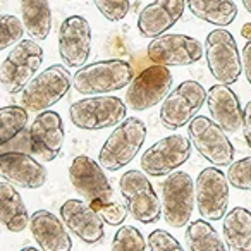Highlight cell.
<instances>
[{"label":"cell","instance_id":"e575fe53","mask_svg":"<svg viewBox=\"0 0 251 251\" xmlns=\"http://www.w3.org/2000/svg\"><path fill=\"white\" fill-rule=\"evenodd\" d=\"M243 136L246 145L251 148V100L243 108Z\"/></svg>","mask_w":251,"mask_h":251},{"label":"cell","instance_id":"ffe728a7","mask_svg":"<svg viewBox=\"0 0 251 251\" xmlns=\"http://www.w3.org/2000/svg\"><path fill=\"white\" fill-rule=\"evenodd\" d=\"M186 9V0H151L138 16V31L145 38L165 35L177 25Z\"/></svg>","mask_w":251,"mask_h":251},{"label":"cell","instance_id":"f1b7e54d","mask_svg":"<svg viewBox=\"0 0 251 251\" xmlns=\"http://www.w3.org/2000/svg\"><path fill=\"white\" fill-rule=\"evenodd\" d=\"M110 250L114 251H145L148 250V243H145L143 234L134 226H122L114 234Z\"/></svg>","mask_w":251,"mask_h":251},{"label":"cell","instance_id":"7c38bea8","mask_svg":"<svg viewBox=\"0 0 251 251\" xmlns=\"http://www.w3.org/2000/svg\"><path fill=\"white\" fill-rule=\"evenodd\" d=\"M193 151L191 140L182 134H171L155 141L141 155V169L151 177H164L177 171L189 160Z\"/></svg>","mask_w":251,"mask_h":251},{"label":"cell","instance_id":"2e32d148","mask_svg":"<svg viewBox=\"0 0 251 251\" xmlns=\"http://www.w3.org/2000/svg\"><path fill=\"white\" fill-rule=\"evenodd\" d=\"M105 169L100 162L79 155L71 162L69 167V181L76 193L88 203L95 201H112V184L108 181Z\"/></svg>","mask_w":251,"mask_h":251},{"label":"cell","instance_id":"8d00e7d4","mask_svg":"<svg viewBox=\"0 0 251 251\" xmlns=\"http://www.w3.org/2000/svg\"><path fill=\"white\" fill-rule=\"evenodd\" d=\"M241 36L244 40H251V23H244V26L241 28Z\"/></svg>","mask_w":251,"mask_h":251},{"label":"cell","instance_id":"d6986e66","mask_svg":"<svg viewBox=\"0 0 251 251\" xmlns=\"http://www.w3.org/2000/svg\"><path fill=\"white\" fill-rule=\"evenodd\" d=\"M0 176L23 189H38L47 182V169L35 157L21 151H4L0 155Z\"/></svg>","mask_w":251,"mask_h":251},{"label":"cell","instance_id":"836d02e7","mask_svg":"<svg viewBox=\"0 0 251 251\" xmlns=\"http://www.w3.org/2000/svg\"><path fill=\"white\" fill-rule=\"evenodd\" d=\"M147 243H148V250H151V251H181V250H184V248L181 246V243L164 229H155L153 232H150Z\"/></svg>","mask_w":251,"mask_h":251},{"label":"cell","instance_id":"cb8c5ba5","mask_svg":"<svg viewBox=\"0 0 251 251\" xmlns=\"http://www.w3.org/2000/svg\"><path fill=\"white\" fill-rule=\"evenodd\" d=\"M222 234L230 251H251V212L236 206L222 220Z\"/></svg>","mask_w":251,"mask_h":251},{"label":"cell","instance_id":"ac0fdd59","mask_svg":"<svg viewBox=\"0 0 251 251\" xmlns=\"http://www.w3.org/2000/svg\"><path fill=\"white\" fill-rule=\"evenodd\" d=\"M60 217L64 224L77 239L86 244H97L103 239V219L97 213V210L86 200L71 198L60 206Z\"/></svg>","mask_w":251,"mask_h":251},{"label":"cell","instance_id":"484cf974","mask_svg":"<svg viewBox=\"0 0 251 251\" xmlns=\"http://www.w3.org/2000/svg\"><path fill=\"white\" fill-rule=\"evenodd\" d=\"M21 19L26 31L36 42L47 40L52 31V11L49 0H21Z\"/></svg>","mask_w":251,"mask_h":251},{"label":"cell","instance_id":"9a60e30c","mask_svg":"<svg viewBox=\"0 0 251 251\" xmlns=\"http://www.w3.org/2000/svg\"><path fill=\"white\" fill-rule=\"evenodd\" d=\"M57 47L69 69H81L91 53V26L83 16H69L57 31Z\"/></svg>","mask_w":251,"mask_h":251},{"label":"cell","instance_id":"f35d334b","mask_svg":"<svg viewBox=\"0 0 251 251\" xmlns=\"http://www.w3.org/2000/svg\"><path fill=\"white\" fill-rule=\"evenodd\" d=\"M23 250H25V251H38V250H42V248H33V246H26V248H23Z\"/></svg>","mask_w":251,"mask_h":251},{"label":"cell","instance_id":"d590c367","mask_svg":"<svg viewBox=\"0 0 251 251\" xmlns=\"http://www.w3.org/2000/svg\"><path fill=\"white\" fill-rule=\"evenodd\" d=\"M241 57H243V73L251 86V40H248V43L244 45Z\"/></svg>","mask_w":251,"mask_h":251},{"label":"cell","instance_id":"ba28073f","mask_svg":"<svg viewBox=\"0 0 251 251\" xmlns=\"http://www.w3.org/2000/svg\"><path fill=\"white\" fill-rule=\"evenodd\" d=\"M205 59L210 74L220 84H232L239 79L243 71V57L232 33L217 28L206 35Z\"/></svg>","mask_w":251,"mask_h":251},{"label":"cell","instance_id":"9c48e42d","mask_svg":"<svg viewBox=\"0 0 251 251\" xmlns=\"http://www.w3.org/2000/svg\"><path fill=\"white\" fill-rule=\"evenodd\" d=\"M188 138L200 155L208 164L217 167H227L234 162V147L227 133L213 119L196 115L188 124Z\"/></svg>","mask_w":251,"mask_h":251},{"label":"cell","instance_id":"e0dca14e","mask_svg":"<svg viewBox=\"0 0 251 251\" xmlns=\"http://www.w3.org/2000/svg\"><path fill=\"white\" fill-rule=\"evenodd\" d=\"M31 148L43 162H52L59 157L64 147V121L57 112H40L29 126Z\"/></svg>","mask_w":251,"mask_h":251},{"label":"cell","instance_id":"6da1fadb","mask_svg":"<svg viewBox=\"0 0 251 251\" xmlns=\"http://www.w3.org/2000/svg\"><path fill=\"white\" fill-rule=\"evenodd\" d=\"M147 140V124L138 117H126L115 126L98 153V162L108 172L129 165Z\"/></svg>","mask_w":251,"mask_h":251},{"label":"cell","instance_id":"30bf717a","mask_svg":"<svg viewBox=\"0 0 251 251\" xmlns=\"http://www.w3.org/2000/svg\"><path fill=\"white\" fill-rule=\"evenodd\" d=\"M172 73L165 66L153 64L143 69L126 90V105L131 110L145 112L157 107L172 91Z\"/></svg>","mask_w":251,"mask_h":251},{"label":"cell","instance_id":"d6a6232c","mask_svg":"<svg viewBox=\"0 0 251 251\" xmlns=\"http://www.w3.org/2000/svg\"><path fill=\"white\" fill-rule=\"evenodd\" d=\"M95 7L107 21L117 23L122 21L129 14V0H93Z\"/></svg>","mask_w":251,"mask_h":251},{"label":"cell","instance_id":"7402d4cb","mask_svg":"<svg viewBox=\"0 0 251 251\" xmlns=\"http://www.w3.org/2000/svg\"><path fill=\"white\" fill-rule=\"evenodd\" d=\"M29 229L35 243L43 251L73 250V239L67 232V226L49 210H36L29 220Z\"/></svg>","mask_w":251,"mask_h":251},{"label":"cell","instance_id":"7a4b0ae2","mask_svg":"<svg viewBox=\"0 0 251 251\" xmlns=\"http://www.w3.org/2000/svg\"><path fill=\"white\" fill-rule=\"evenodd\" d=\"M134 79L133 67L121 59L97 60L83 66L73 76V88L79 95H107L122 90Z\"/></svg>","mask_w":251,"mask_h":251},{"label":"cell","instance_id":"5b68a950","mask_svg":"<svg viewBox=\"0 0 251 251\" xmlns=\"http://www.w3.org/2000/svg\"><path fill=\"white\" fill-rule=\"evenodd\" d=\"M196 206V186L188 172L174 171L162 184V217L172 229L189 224Z\"/></svg>","mask_w":251,"mask_h":251},{"label":"cell","instance_id":"4fadbf2b","mask_svg":"<svg viewBox=\"0 0 251 251\" xmlns=\"http://www.w3.org/2000/svg\"><path fill=\"white\" fill-rule=\"evenodd\" d=\"M147 55L153 64L165 67H184L198 62L205 55V49L193 36L165 33L151 38L147 47Z\"/></svg>","mask_w":251,"mask_h":251},{"label":"cell","instance_id":"5bb4252c","mask_svg":"<svg viewBox=\"0 0 251 251\" xmlns=\"http://www.w3.org/2000/svg\"><path fill=\"white\" fill-rule=\"evenodd\" d=\"M196 186V208L200 217L208 222L222 220L229 206V179L220 169L206 167L198 174Z\"/></svg>","mask_w":251,"mask_h":251},{"label":"cell","instance_id":"d4e9b609","mask_svg":"<svg viewBox=\"0 0 251 251\" xmlns=\"http://www.w3.org/2000/svg\"><path fill=\"white\" fill-rule=\"evenodd\" d=\"M186 5L195 18L217 28H227L237 18L234 0H186Z\"/></svg>","mask_w":251,"mask_h":251},{"label":"cell","instance_id":"74e56055","mask_svg":"<svg viewBox=\"0 0 251 251\" xmlns=\"http://www.w3.org/2000/svg\"><path fill=\"white\" fill-rule=\"evenodd\" d=\"M243 2V7L246 9L248 14H251V0H241Z\"/></svg>","mask_w":251,"mask_h":251},{"label":"cell","instance_id":"8fae6325","mask_svg":"<svg viewBox=\"0 0 251 251\" xmlns=\"http://www.w3.org/2000/svg\"><path fill=\"white\" fill-rule=\"evenodd\" d=\"M206 103V90L198 81H182L167 95L160 107V122L165 129L176 131L193 121Z\"/></svg>","mask_w":251,"mask_h":251},{"label":"cell","instance_id":"3957f363","mask_svg":"<svg viewBox=\"0 0 251 251\" xmlns=\"http://www.w3.org/2000/svg\"><path fill=\"white\" fill-rule=\"evenodd\" d=\"M73 88V74L66 64L53 66L38 73L21 91L19 101L28 112H45L59 103Z\"/></svg>","mask_w":251,"mask_h":251},{"label":"cell","instance_id":"52a82bcc","mask_svg":"<svg viewBox=\"0 0 251 251\" xmlns=\"http://www.w3.org/2000/svg\"><path fill=\"white\" fill-rule=\"evenodd\" d=\"M145 171H126L119 179V191L129 213L141 224H153L162 217V200Z\"/></svg>","mask_w":251,"mask_h":251},{"label":"cell","instance_id":"f546056e","mask_svg":"<svg viewBox=\"0 0 251 251\" xmlns=\"http://www.w3.org/2000/svg\"><path fill=\"white\" fill-rule=\"evenodd\" d=\"M26 31L25 23L14 14H2L0 18V49L5 50L12 45H18Z\"/></svg>","mask_w":251,"mask_h":251},{"label":"cell","instance_id":"4316f807","mask_svg":"<svg viewBox=\"0 0 251 251\" xmlns=\"http://www.w3.org/2000/svg\"><path fill=\"white\" fill-rule=\"evenodd\" d=\"M186 241L191 251H226L227 244L208 220H193L186 229Z\"/></svg>","mask_w":251,"mask_h":251},{"label":"cell","instance_id":"277c9868","mask_svg":"<svg viewBox=\"0 0 251 251\" xmlns=\"http://www.w3.org/2000/svg\"><path fill=\"white\" fill-rule=\"evenodd\" d=\"M127 105L119 97H97L74 101L69 107V119L76 127L84 131H100L115 127L126 119Z\"/></svg>","mask_w":251,"mask_h":251},{"label":"cell","instance_id":"1f68e13d","mask_svg":"<svg viewBox=\"0 0 251 251\" xmlns=\"http://www.w3.org/2000/svg\"><path fill=\"white\" fill-rule=\"evenodd\" d=\"M227 179L232 188L241 191H251V155L232 162L227 169Z\"/></svg>","mask_w":251,"mask_h":251},{"label":"cell","instance_id":"8992f818","mask_svg":"<svg viewBox=\"0 0 251 251\" xmlns=\"http://www.w3.org/2000/svg\"><path fill=\"white\" fill-rule=\"evenodd\" d=\"M43 62V49L36 40H21L0 66V83L9 95L21 93Z\"/></svg>","mask_w":251,"mask_h":251},{"label":"cell","instance_id":"44dd1931","mask_svg":"<svg viewBox=\"0 0 251 251\" xmlns=\"http://www.w3.org/2000/svg\"><path fill=\"white\" fill-rule=\"evenodd\" d=\"M206 107L212 119L227 134H236L243 127V108L229 84H213L206 91Z\"/></svg>","mask_w":251,"mask_h":251},{"label":"cell","instance_id":"603a6c76","mask_svg":"<svg viewBox=\"0 0 251 251\" xmlns=\"http://www.w3.org/2000/svg\"><path fill=\"white\" fill-rule=\"evenodd\" d=\"M29 220L31 217L25 205V200L21 198L14 184L2 179L0 182V222L2 226L11 232L18 234L29 226Z\"/></svg>","mask_w":251,"mask_h":251},{"label":"cell","instance_id":"83f0119b","mask_svg":"<svg viewBox=\"0 0 251 251\" xmlns=\"http://www.w3.org/2000/svg\"><path fill=\"white\" fill-rule=\"evenodd\" d=\"M28 124V110L23 105H5L0 108V143L14 140Z\"/></svg>","mask_w":251,"mask_h":251},{"label":"cell","instance_id":"4dcf8cb0","mask_svg":"<svg viewBox=\"0 0 251 251\" xmlns=\"http://www.w3.org/2000/svg\"><path fill=\"white\" fill-rule=\"evenodd\" d=\"M95 210H97L98 215L103 219V222L107 226H112V227H117V226H122L129 213L126 203H119V201H95V203H90Z\"/></svg>","mask_w":251,"mask_h":251}]
</instances>
